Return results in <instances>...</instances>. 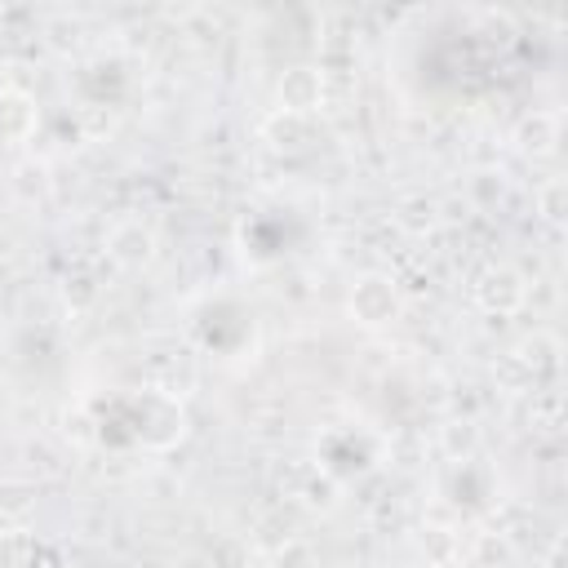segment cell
<instances>
[{
    "instance_id": "1",
    "label": "cell",
    "mask_w": 568,
    "mask_h": 568,
    "mask_svg": "<svg viewBox=\"0 0 568 568\" xmlns=\"http://www.w3.org/2000/svg\"><path fill=\"white\" fill-rule=\"evenodd\" d=\"M351 311H355L364 324H382V320H390V311H395V293H390V284H386V280H364V284H355V293H351Z\"/></svg>"
}]
</instances>
